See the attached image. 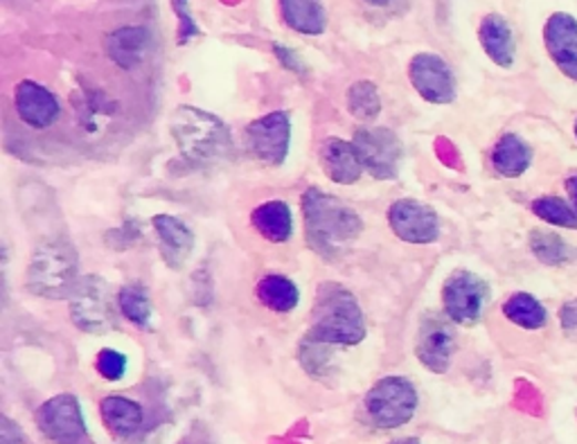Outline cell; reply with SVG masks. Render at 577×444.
Segmentation results:
<instances>
[{
    "label": "cell",
    "instance_id": "obj_24",
    "mask_svg": "<svg viewBox=\"0 0 577 444\" xmlns=\"http://www.w3.org/2000/svg\"><path fill=\"white\" fill-rule=\"evenodd\" d=\"M258 298L260 302L278 313H289L298 307L300 300V291L293 285V280L285 278V276H265L258 285Z\"/></svg>",
    "mask_w": 577,
    "mask_h": 444
},
{
    "label": "cell",
    "instance_id": "obj_23",
    "mask_svg": "<svg viewBox=\"0 0 577 444\" xmlns=\"http://www.w3.org/2000/svg\"><path fill=\"white\" fill-rule=\"evenodd\" d=\"M280 10L285 23L300 34H320L328 28V10L313 0H285Z\"/></svg>",
    "mask_w": 577,
    "mask_h": 444
},
{
    "label": "cell",
    "instance_id": "obj_20",
    "mask_svg": "<svg viewBox=\"0 0 577 444\" xmlns=\"http://www.w3.org/2000/svg\"><path fill=\"white\" fill-rule=\"evenodd\" d=\"M492 165L501 176L517 178L533 165V149L517 134H505L492 152Z\"/></svg>",
    "mask_w": 577,
    "mask_h": 444
},
{
    "label": "cell",
    "instance_id": "obj_31",
    "mask_svg": "<svg viewBox=\"0 0 577 444\" xmlns=\"http://www.w3.org/2000/svg\"><path fill=\"white\" fill-rule=\"evenodd\" d=\"M174 10L178 14L181 21V34H178V43H187L192 37L199 34V25L192 21L189 12H187V3H174Z\"/></svg>",
    "mask_w": 577,
    "mask_h": 444
},
{
    "label": "cell",
    "instance_id": "obj_19",
    "mask_svg": "<svg viewBox=\"0 0 577 444\" xmlns=\"http://www.w3.org/2000/svg\"><path fill=\"white\" fill-rule=\"evenodd\" d=\"M320 161H323V169L328 172V176L339 185H352L363 174V165L354 145L341 138H330L323 145V156H320Z\"/></svg>",
    "mask_w": 577,
    "mask_h": 444
},
{
    "label": "cell",
    "instance_id": "obj_11",
    "mask_svg": "<svg viewBox=\"0 0 577 444\" xmlns=\"http://www.w3.org/2000/svg\"><path fill=\"white\" fill-rule=\"evenodd\" d=\"M37 422L43 435L56 444H78L86 435L84 413L73 395H56L48 400L39 409Z\"/></svg>",
    "mask_w": 577,
    "mask_h": 444
},
{
    "label": "cell",
    "instance_id": "obj_16",
    "mask_svg": "<svg viewBox=\"0 0 577 444\" xmlns=\"http://www.w3.org/2000/svg\"><path fill=\"white\" fill-rule=\"evenodd\" d=\"M152 224L161 241L163 260L172 269H181L187 262L192 248H195V235H192V230L181 219L172 215H156Z\"/></svg>",
    "mask_w": 577,
    "mask_h": 444
},
{
    "label": "cell",
    "instance_id": "obj_9",
    "mask_svg": "<svg viewBox=\"0 0 577 444\" xmlns=\"http://www.w3.org/2000/svg\"><path fill=\"white\" fill-rule=\"evenodd\" d=\"M244 141L248 152L258 161L267 165H282L291 141L289 113L276 111L250 122L244 132Z\"/></svg>",
    "mask_w": 577,
    "mask_h": 444
},
{
    "label": "cell",
    "instance_id": "obj_32",
    "mask_svg": "<svg viewBox=\"0 0 577 444\" xmlns=\"http://www.w3.org/2000/svg\"><path fill=\"white\" fill-rule=\"evenodd\" d=\"M561 328L564 330H577V300L561 307Z\"/></svg>",
    "mask_w": 577,
    "mask_h": 444
},
{
    "label": "cell",
    "instance_id": "obj_3",
    "mask_svg": "<svg viewBox=\"0 0 577 444\" xmlns=\"http://www.w3.org/2000/svg\"><path fill=\"white\" fill-rule=\"evenodd\" d=\"M169 132L185 161L208 165L230 149V132L217 115L195 106H178L169 117Z\"/></svg>",
    "mask_w": 577,
    "mask_h": 444
},
{
    "label": "cell",
    "instance_id": "obj_26",
    "mask_svg": "<svg viewBox=\"0 0 577 444\" xmlns=\"http://www.w3.org/2000/svg\"><path fill=\"white\" fill-rule=\"evenodd\" d=\"M117 304L122 313L138 328H150L152 321V300L150 291L143 285H126L117 293Z\"/></svg>",
    "mask_w": 577,
    "mask_h": 444
},
{
    "label": "cell",
    "instance_id": "obj_12",
    "mask_svg": "<svg viewBox=\"0 0 577 444\" xmlns=\"http://www.w3.org/2000/svg\"><path fill=\"white\" fill-rule=\"evenodd\" d=\"M409 78L415 91L433 104H449L456 100V78L449 63L437 54H415L409 66Z\"/></svg>",
    "mask_w": 577,
    "mask_h": 444
},
{
    "label": "cell",
    "instance_id": "obj_5",
    "mask_svg": "<svg viewBox=\"0 0 577 444\" xmlns=\"http://www.w3.org/2000/svg\"><path fill=\"white\" fill-rule=\"evenodd\" d=\"M418 409V391L404 376H383L370 389L365 411L381 428H398L413 420Z\"/></svg>",
    "mask_w": 577,
    "mask_h": 444
},
{
    "label": "cell",
    "instance_id": "obj_14",
    "mask_svg": "<svg viewBox=\"0 0 577 444\" xmlns=\"http://www.w3.org/2000/svg\"><path fill=\"white\" fill-rule=\"evenodd\" d=\"M544 41L555 66L577 82V19L566 12L553 14L544 28Z\"/></svg>",
    "mask_w": 577,
    "mask_h": 444
},
{
    "label": "cell",
    "instance_id": "obj_6",
    "mask_svg": "<svg viewBox=\"0 0 577 444\" xmlns=\"http://www.w3.org/2000/svg\"><path fill=\"white\" fill-rule=\"evenodd\" d=\"M73 323L89 334H106L115 330L117 319L111 302V287L100 276L80 280L71 298Z\"/></svg>",
    "mask_w": 577,
    "mask_h": 444
},
{
    "label": "cell",
    "instance_id": "obj_13",
    "mask_svg": "<svg viewBox=\"0 0 577 444\" xmlns=\"http://www.w3.org/2000/svg\"><path fill=\"white\" fill-rule=\"evenodd\" d=\"M393 233L409 244H431L440 235L437 215L413 199H400L389 210Z\"/></svg>",
    "mask_w": 577,
    "mask_h": 444
},
{
    "label": "cell",
    "instance_id": "obj_8",
    "mask_svg": "<svg viewBox=\"0 0 577 444\" xmlns=\"http://www.w3.org/2000/svg\"><path fill=\"white\" fill-rule=\"evenodd\" d=\"M352 145L361 158L363 169L374 178H393L402 161L400 138L387 126H361L354 132Z\"/></svg>",
    "mask_w": 577,
    "mask_h": 444
},
{
    "label": "cell",
    "instance_id": "obj_21",
    "mask_svg": "<svg viewBox=\"0 0 577 444\" xmlns=\"http://www.w3.org/2000/svg\"><path fill=\"white\" fill-rule=\"evenodd\" d=\"M100 411H102L104 424L117 437H132L143 426V409L134 400L111 395V397L102 400Z\"/></svg>",
    "mask_w": 577,
    "mask_h": 444
},
{
    "label": "cell",
    "instance_id": "obj_15",
    "mask_svg": "<svg viewBox=\"0 0 577 444\" xmlns=\"http://www.w3.org/2000/svg\"><path fill=\"white\" fill-rule=\"evenodd\" d=\"M14 104L21 120L30 124L32 130H48V126H52L61 115L56 95L48 91L43 84H37L32 80H23L17 86Z\"/></svg>",
    "mask_w": 577,
    "mask_h": 444
},
{
    "label": "cell",
    "instance_id": "obj_1",
    "mask_svg": "<svg viewBox=\"0 0 577 444\" xmlns=\"http://www.w3.org/2000/svg\"><path fill=\"white\" fill-rule=\"evenodd\" d=\"M305 237L323 258H334L341 248L352 244L363 228L361 217L341 199L309 187L302 195Z\"/></svg>",
    "mask_w": 577,
    "mask_h": 444
},
{
    "label": "cell",
    "instance_id": "obj_7",
    "mask_svg": "<svg viewBox=\"0 0 577 444\" xmlns=\"http://www.w3.org/2000/svg\"><path fill=\"white\" fill-rule=\"evenodd\" d=\"M490 298V287L483 278L470 271H456L446 278L442 289L444 313L458 326H474L483 316Z\"/></svg>",
    "mask_w": 577,
    "mask_h": 444
},
{
    "label": "cell",
    "instance_id": "obj_10",
    "mask_svg": "<svg viewBox=\"0 0 577 444\" xmlns=\"http://www.w3.org/2000/svg\"><path fill=\"white\" fill-rule=\"evenodd\" d=\"M452 319L442 313H429L422 319L415 341V354L429 370L442 374L452 363L456 348V332Z\"/></svg>",
    "mask_w": 577,
    "mask_h": 444
},
{
    "label": "cell",
    "instance_id": "obj_2",
    "mask_svg": "<svg viewBox=\"0 0 577 444\" xmlns=\"http://www.w3.org/2000/svg\"><path fill=\"white\" fill-rule=\"evenodd\" d=\"M365 337L363 309L354 293L339 282H323L316 291L309 339L326 345H357Z\"/></svg>",
    "mask_w": 577,
    "mask_h": 444
},
{
    "label": "cell",
    "instance_id": "obj_22",
    "mask_svg": "<svg viewBox=\"0 0 577 444\" xmlns=\"http://www.w3.org/2000/svg\"><path fill=\"white\" fill-rule=\"evenodd\" d=\"M253 228L258 230L267 241L280 244L287 241L293 233V219L291 208L285 202H267L258 206L250 215Z\"/></svg>",
    "mask_w": 577,
    "mask_h": 444
},
{
    "label": "cell",
    "instance_id": "obj_35",
    "mask_svg": "<svg viewBox=\"0 0 577 444\" xmlns=\"http://www.w3.org/2000/svg\"><path fill=\"white\" fill-rule=\"evenodd\" d=\"M391 444H420V440H415V437H406V440H398V442H391Z\"/></svg>",
    "mask_w": 577,
    "mask_h": 444
},
{
    "label": "cell",
    "instance_id": "obj_30",
    "mask_svg": "<svg viewBox=\"0 0 577 444\" xmlns=\"http://www.w3.org/2000/svg\"><path fill=\"white\" fill-rule=\"evenodd\" d=\"M95 368L104 379H109V382H117V379H122V374H124L126 359H124V354H120L115 350H102Z\"/></svg>",
    "mask_w": 577,
    "mask_h": 444
},
{
    "label": "cell",
    "instance_id": "obj_28",
    "mask_svg": "<svg viewBox=\"0 0 577 444\" xmlns=\"http://www.w3.org/2000/svg\"><path fill=\"white\" fill-rule=\"evenodd\" d=\"M533 213L544 219L546 224L553 226H561V228H570L577 230V210L573 206H568L564 199L559 197H542L533 202Z\"/></svg>",
    "mask_w": 577,
    "mask_h": 444
},
{
    "label": "cell",
    "instance_id": "obj_17",
    "mask_svg": "<svg viewBox=\"0 0 577 444\" xmlns=\"http://www.w3.org/2000/svg\"><path fill=\"white\" fill-rule=\"evenodd\" d=\"M152 48V34L147 28L130 25L120 28L106 39V54L117 63L120 69H136L145 61Z\"/></svg>",
    "mask_w": 577,
    "mask_h": 444
},
{
    "label": "cell",
    "instance_id": "obj_25",
    "mask_svg": "<svg viewBox=\"0 0 577 444\" xmlns=\"http://www.w3.org/2000/svg\"><path fill=\"white\" fill-rule=\"evenodd\" d=\"M505 319L524 330H539L546 326L548 313L546 307L530 293H515L509 296L503 304Z\"/></svg>",
    "mask_w": 577,
    "mask_h": 444
},
{
    "label": "cell",
    "instance_id": "obj_29",
    "mask_svg": "<svg viewBox=\"0 0 577 444\" xmlns=\"http://www.w3.org/2000/svg\"><path fill=\"white\" fill-rule=\"evenodd\" d=\"M348 106H350L352 115H357L359 120L377 117L381 111V100H379L377 86L372 82H357L348 91Z\"/></svg>",
    "mask_w": 577,
    "mask_h": 444
},
{
    "label": "cell",
    "instance_id": "obj_4",
    "mask_svg": "<svg viewBox=\"0 0 577 444\" xmlns=\"http://www.w3.org/2000/svg\"><path fill=\"white\" fill-rule=\"evenodd\" d=\"M78 250L66 239H45L41 241L28 267L25 285L34 296L48 300L73 298L80 280Z\"/></svg>",
    "mask_w": 577,
    "mask_h": 444
},
{
    "label": "cell",
    "instance_id": "obj_36",
    "mask_svg": "<svg viewBox=\"0 0 577 444\" xmlns=\"http://www.w3.org/2000/svg\"><path fill=\"white\" fill-rule=\"evenodd\" d=\"M575 136H577V122H575Z\"/></svg>",
    "mask_w": 577,
    "mask_h": 444
},
{
    "label": "cell",
    "instance_id": "obj_27",
    "mask_svg": "<svg viewBox=\"0 0 577 444\" xmlns=\"http://www.w3.org/2000/svg\"><path fill=\"white\" fill-rule=\"evenodd\" d=\"M530 248L544 265H553V267L566 265L575 258L573 248L555 233H544V230L530 233Z\"/></svg>",
    "mask_w": 577,
    "mask_h": 444
},
{
    "label": "cell",
    "instance_id": "obj_18",
    "mask_svg": "<svg viewBox=\"0 0 577 444\" xmlns=\"http://www.w3.org/2000/svg\"><path fill=\"white\" fill-rule=\"evenodd\" d=\"M478 39L487 52V56L496 63V66L509 69L515 63V37H512L509 23L498 14H487L481 21Z\"/></svg>",
    "mask_w": 577,
    "mask_h": 444
},
{
    "label": "cell",
    "instance_id": "obj_34",
    "mask_svg": "<svg viewBox=\"0 0 577 444\" xmlns=\"http://www.w3.org/2000/svg\"><path fill=\"white\" fill-rule=\"evenodd\" d=\"M566 189H568L570 199H573V202H575V206H577V174H575V176H570V178H566Z\"/></svg>",
    "mask_w": 577,
    "mask_h": 444
},
{
    "label": "cell",
    "instance_id": "obj_33",
    "mask_svg": "<svg viewBox=\"0 0 577 444\" xmlns=\"http://www.w3.org/2000/svg\"><path fill=\"white\" fill-rule=\"evenodd\" d=\"M276 52L282 56V61L287 63V69H296V71H300V66H302V63L296 59V54H287V50H285V45H276Z\"/></svg>",
    "mask_w": 577,
    "mask_h": 444
}]
</instances>
